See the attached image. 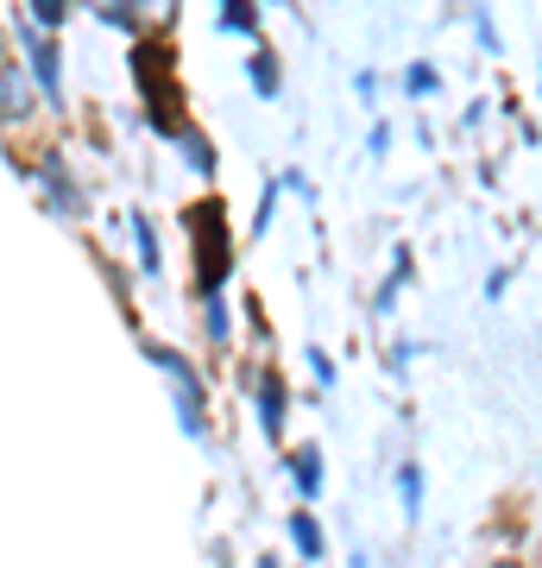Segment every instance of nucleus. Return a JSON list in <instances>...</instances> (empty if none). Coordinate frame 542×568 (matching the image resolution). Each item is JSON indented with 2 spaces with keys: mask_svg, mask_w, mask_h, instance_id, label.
<instances>
[{
  "mask_svg": "<svg viewBox=\"0 0 542 568\" xmlns=\"http://www.w3.org/2000/svg\"><path fill=\"white\" fill-rule=\"evenodd\" d=\"M0 102H7L0 114H25V82L13 70H0Z\"/></svg>",
  "mask_w": 542,
  "mask_h": 568,
  "instance_id": "obj_1",
  "label": "nucleus"
}]
</instances>
